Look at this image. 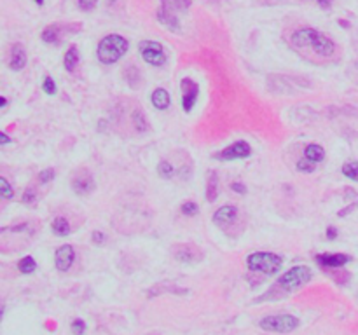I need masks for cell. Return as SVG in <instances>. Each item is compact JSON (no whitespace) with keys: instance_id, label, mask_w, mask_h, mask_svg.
Listing matches in <instances>:
<instances>
[{"instance_id":"cell-1","label":"cell","mask_w":358,"mask_h":335,"mask_svg":"<svg viewBox=\"0 0 358 335\" xmlns=\"http://www.w3.org/2000/svg\"><path fill=\"white\" fill-rule=\"evenodd\" d=\"M289 44L294 51L311 63L330 61L337 53L336 42L313 26H299L292 31Z\"/></svg>"},{"instance_id":"cell-2","label":"cell","mask_w":358,"mask_h":335,"mask_svg":"<svg viewBox=\"0 0 358 335\" xmlns=\"http://www.w3.org/2000/svg\"><path fill=\"white\" fill-rule=\"evenodd\" d=\"M35 236V229L30 222L18 224L13 227L0 229V251L2 253H13L25 248Z\"/></svg>"},{"instance_id":"cell-3","label":"cell","mask_w":358,"mask_h":335,"mask_svg":"<svg viewBox=\"0 0 358 335\" xmlns=\"http://www.w3.org/2000/svg\"><path fill=\"white\" fill-rule=\"evenodd\" d=\"M128 49H129V42L126 41L123 35L110 33L100 41L96 49V56L103 65H114V63H117L128 53Z\"/></svg>"},{"instance_id":"cell-4","label":"cell","mask_w":358,"mask_h":335,"mask_svg":"<svg viewBox=\"0 0 358 335\" xmlns=\"http://www.w3.org/2000/svg\"><path fill=\"white\" fill-rule=\"evenodd\" d=\"M311 278H313V273H311L309 267L296 266V267L289 269L285 274H281L280 278H278L276 285H274V288H271V291L280 290L281 295H287V293H290V291L301 288V286L306 285V283H308Z\"/></svg>"},{"instance_id":"cell-5","label":"cell","mask_w":358,"mask_h":335,"mask_svg":"<svg viewBox=\"0 0 358 335\" xmlns=\"http://www.w3.org/2000/svg\"><path fill=\"white\" fill-rule=\"evenodd\" d=\"M283 258L276 253H269V251H255V253L248 255L246 258V266L254 273L261 274H276L278 269L281 267Z\"/></svg>"},{"instance_id":"cell-6","label":"cell","mask_w":358,"mask_h":335,"mask_svg":"<svg viewBox=\"0 0 358 335\" xmlns=\"http://www.w3.org/2000/svg\"><path fill=\"white\" fill-rule=\"evenodd\" d=\"M259 326L266 332H276V333H290L299 326V318L292 314H273L266 316L259 321Z\"/></svg>"},{"instance_id":"cell-7","label":"cell","mask_w":358,"mask_h":335,"mask_svg":"<svg viewBox=\"0 0 358 335\" xmlns=\"http://www.w3.org/2000/svg\"><path fill=\"white\" fill-rule=\"evenodd\" d=\"M138 51L147 65L163 66L166 63V54L163 51V46L157 41H141L138 44Z\"/></svg>"},{"instance_id":"cell-8","label":"cell","mask_w":358,"mask_h":335,"mask_svg":"<svg viewBox=\"0 0 358 335\" xmlns=\"http://www.w3.org/2000/svg\"><path fill=\"white\" fill-rule=\"evenodd\" d=\"M252 156V147L248 141L238 140L234 143H231L229 147H226L224 151L217 152L213 156V159L217 161H236V159H246Z\"/></svg>"},{"instance_id":"cell-9","label":"cell","mask_w":358,"mask_h":335,"mask_svg":"<svg viewBox=\"0 0 358 335\" xmlns=\"http://www.w3.org/2000/svg\"><path fill=\"white\" fill-rule=\"evenodd\" d=\"M173 257L182 264H198L203 260V251L199 246L191 243H182L173 246Z\"/></svg>"},{"instance_id":"cell-10","label":"cell","mask_w":358,"mask_h":335,"mask_svg":"<svg viewBox=\"0 0 358 335\" xmlns=\"http://www.w3.org/2000/svg\"><path fill=\"white\" fill-rule=\"evenodd\" d=\"M180 96H182V107L186 112H191L194 108L196 101H198V96H199V86L196 81L192 79H182L180 81Z\"/></svg>"},{"instance_id":"cell-11","label":"cell","mask_w":358,"mask_h":335,"mask_svg":"<svg viewBox=\"0 0 358 335\" xmlns=\"http://www.w3.org/2000/svg\"><path fill=\"white\" fill-rule=\"evenodd\" d=\"M314 262L321 269H341L348 262H351V257L344 253H320L314 257Z\"/></svg>"},{"instance_id":"cell-12","label":"cell","mask_w":358,"mask_h":335,"mask_svg":"<svg viewBox=\"0 0 358 335\" xmlns=\"http://www.w3.org/2000/svg\"><path fill=\"white\" fill-rule=\"evenodd\" d=\"M74 260H76V250H74L72 244H63L56 250L54 255V264H56V269L61 273H66L70 267L74 266Z\"/></svg>"},{"instance_id":"cell-13","label":"cell","mask_w":358,"mask_h":335,"mask_svg":"<svg viewBox=\"0 0 358 335\" xmlns=\"http://www.w3.org/2000/svg\"><path fill=\"white\" fill-rule=\"evenodd\" d=\"M236 218H238V208L233 206V204H226L213 213V224H217L219 227L233 226Z\"/></svg>"},{"instance_id":"cell-14","label":"cell","mask_w":358,"mask_h":335,"mask_svg":"<svg viewBox=\"0 0 358 335\" xmlns=\"http://www.w3.org/2000/svg\"><path fill=\"white\" fill-rule=\"evenodd\" d=\"M94 187H96V183H94L93 176L89 175L88 171H82L81 175H77L76 178L72 180V189L77 196L91 194V192L94 191Z\"/></svg>"},{"instance_id":"cell-15","label":"cell","mask_w":358,"mask_h":335,"mask_svg":"<svg viewBox=\"0 0 358 335\" xmlns=\"http://www.w3.org/2000/svg\"><path fill=\"white\" fill-rule=\"evenodd\" d=\"M157 21L161 23V25H164L166 28H170L171 31H178L180 25H178V19H176V14L173 13L171 9H168V7L161 6L159 9H157Z\"/></svg>"},{"instance_id":"cell-16","label":"cell","mask_w":358,"mask_h":335,"mask_svg":"<svg viewBox=\"0 0 358 335\" xmlns=\"http://www.w3.org/2000/svg\"><path fill=\"white\" fill-rule=\"evenodd\" d=\"M26 65V53L25 49H23V46L19 44H14L11 47V58H9V66L11 70H14V72H19V70H23Z\"/></svg>"},{"instance_id":"cell-17","label":"cell","mask_w":358,"mask_h":335,"mask_svg":"<svg viewBox=\"0 0 358 335\" xmlns=\"http://www.w3.org/2000/svg\"><path fill=\"white\" fill-rule=\"evenodd\" d=\"M219 198V175L215 171L208 173L206 178V201L208 203H213Z\"/></svg>"},{"instance_id":"cell-18","label":"cell","mask_w":358,"mask_h":335,"mask_svg":"<svg viewBox=\"0 0 358 335\" xmlns=\"http://www.w3.org/2000/svg\"><path fill=\"white\" fill-rule=\"evenodd\" d=\"M151 101L157 110H166L168 107H170V101H171L170 100V93H168L166 89H163V88H157L156 91L152 93Z\"/></svg>"},{"instance_id":"cell-19","label":"cell","mask_w":358,"mask_h":335,"mask_svg":"<svg viewBox=\"0 0 358 335\" xmlns=\"http://www.w3.org/2000/svg\"><path fill=\"white\" fill-rule=\"evenodd\" d=\"M41 37H42V41H44L46 44H60V41H61V28H60V25L46 26Z\"/></svg>"},{"instance_id":"cell-20","label":"cell","mask_w":358,"mask_h":335,"mask_svg":"<svg viewBox=\"0 0 358 335\" xmlns=\"http://www.w3.org/2000/svg\"><path fill=\"white\" fill-rule=\"evenodd\" d=\"M304 157H306V159H309L314 164L321 163V161L325 159V148L321 147V145H318V143H311V145H308V147H306Z\"/></svg>"},{"instance_id":"cell-21","label":"cell","mask_w":358,"mask_h":335,"mask_svg":"<svg viewBox=\"0 0 358 335\" xmlns=\"http://www.w3.org/2000/svg\"><path fill=\"white\" fill-rule=\"evenodd\" d=\"M131 124L135 126V129L138 133H145L149 131V122H147V117H145L144 110L141 108H135L131 112Z\"/></svg>"},{"instance_id":"cell-22","label":"cell","mask_w":358,"mask_h":335,"mask_svg":"<svg viewBox=\"0 0 358 335\" xmlns=\"http://www.w3.org/2000/svg\"><path fill=\"white\" fill-rule=\"evenodd\" d=\"M79 65V49L76 46H70L68 51L65 53V58H63V66L68 72H74Z\"/></svg>"},{"instance_id":"cell-23","label":"cell","mask_w":358,"mask_h":335,"mask_svg":"<svg viewBox=\"0 0 358 335\" xmlns=\"http://www.w3.org/2000/svg\"><path fill=\"white\" fill-rule=\"evenodd\" d=\"M51 229H53V232L56 236H68L70 231H72V227H70V222L65 218V216H56V218L53 220V224H51Z\"/></svg>"},{"instance_id":"cell-24","label":"cell","mask_w":358,"mask_h":335,"mask_svg":"<svg viewBox=\"0 0 358 335\" xmlns=\"http://www.w3.org/2000/svg\"><path fill=\"white\" fill-rule=\"evenodd\" d=\"M157 175L163 180H171L173 176H175V168H173L170 161H161V163L157 164Z\"/></svg>"},{"instance_id":"cell-25","label":"cell","mask_w":358,"mask_h":335,"mask_svg":"<svg viewBox=\"0 0 358 335\" xmlns=\"http://www.w3.org/2000/svg\"><path fill=\"white\" fill-rule=\"evenodd\" d=\"M18 269H19V273H23V274H31L35 269H37V262H35L33 257L26 255V257H23L18 262Z\"/></svg>"},{"instance_id":"cell-26","label":"cell","mask_w":358,"mask_h":335,"mask_svg":"<svg viewBox=\"0 0 358 335\" xmlns=\"http://www.w3.org/2000/svg\"><path fill=\"white\" fill-rule=\"evenodd\" d=\"M124 79L131 88H138L140 86V72L138 68H135L133 65H129L128 68L124 70Z\"/></svg>"},{"instance_id":"cell-27","label":"cell","mask_w":358,"mask_h":335,"mask_svg":"<svg viewBox=\"0 0 358 335\" xmlns=\"http://www.w3.org/2000/svg\"><path fill=\"white\" fill-rule=\"evenodd\" d=\"M343 175L346 178L358 182V161H349V163L343 164Z\"/></svg>"},{"instance_id":"cell-28","label":"cell","mask_w":358,"mask_h":335,"mask_svg":"<svg viewBox=\"0 0 358 335\" xmlns=\"http://www.w3.org/2000/svg\"><path fill=\"white\" fill-rule=\"evenodd\" d=\"M161 2H163L161 6L171 9L173 13H175V11H186V9H189V6H191L189 0H161Z\"/></svg>"},{"instance_id":"cell-29","label":"cell","mask_w":358,"mask_h":335,"mask_svg":"<svg viewBox=\"0 0 358 335\" xmlns=\"http://www.w3.org/2000/svg\"><path fill=\"white\" fill-rule=\"evenodd\" d=\"M180 213L186 216H194L199 213V206L194 201H186V203H182V206H180Z\"/></svg>"},{"instance_id":"cell-30","label":"cell","mask_w":358,"mask_h":335,"mask_svg":"<svg viewBox=\"0 0 358 335\" xmlns=\"http://www.w3.org/2000/svg\"><path fill=\"white\" fill-rule=\"evenodd\" d=\"M13 196H14V191H13V187H11V183L7 182L4 176H0V198L13 199Z\"/></svg>"},{"instance_id":"cell-31","label":"cell","mask_w":358,"mask_h":335,"mask_svg":"<svg viewBox=\"0 0 358 335\" xmlns=\"http://www.w3.org/2000/svg\"><path fill=\"white\" fill-rule=\"evenodd\" d=\"M54 176H56V171H54L53 168H47V169H42L41 173H39V182L41 183H49L54 180Z\"/></svg>"},{"instance_id":"cell-32","label":"cell","mask_w":358,"mask_h":335,"mask_svg":"<svg viewBox=\"0 0 358 335\" xmlns=\"http://www.w3.org/2000/svg\"><path fill=\"white\" fill-rule=\"evenodd\" d=\"M297 169L301 173H313L314 171V163H311L309 159L302 157V159L297 161Z\"/></svg>"},{"instance_id":"cell-33","label":"cell","mask_w":358,"mask_h":335,"mask_svg":"<svg viewBox=\"0 0 358 335\" xmlns=\"http://www.w3.org/2000/svg\"><path fill=\"white\" fill-rule=\"evenodd\" d=\"M70 330H72L74 335H84V332H86V321L81 320V318H77V320L72 321V325H70Z\"/></svg>"},{"instance_id":"cell-34","label":"cell","mask_w":358,"mask_h":335,"mask_svg":"<svg viewBox=\"0 0 358 335\" xmlns=\"http://www.w3.org/2000/svg\"><path fill=\"white\" fill-rule=\"evenodd\" d=\"M42 89H44V93L49 94V96L56 94V84H54V79L47 76V77L44 79V82H42Z\"/></svg>"},{"instance_id":"cell-35","label":"cell","mask_w":358,"mask_h":335,"mask_svg":"<svg viewBox=\"0 0 358 335\" xmlns=\"http://www.w3.org/2000/svg\"><path fill=\"white\" fill-rule=\"evenodd\" d=\"M98 0H77V7L84 13H91V11L96 7Z\"/></svg>"},{"instance_id":"cell-36","label":"cell","mask_w":358,"mask_h":335,"mask_svg":"<svg viewBox=\"0 0 358 335\" xmlns=\"http://www.w3.org/2000/svg\"><path fill=\"white\" fill-rule=\"evenodd\" d=\"M35 201H37V194H35L33 189H26L25 192H23V203L25 204H33Z\"/></svg>"},{"instance_id":"cell-37","label":"cell","mask_w":358,"mask_h":335,"mask_svg":"<svg viewBox=\"0 0 358 335\" xmlns=\"http://www.w3.org/2000/svg\"><path fill=\"white\" fill-rule=\"evenodd\" d=\"M91 239H93L94 244H105L107 243V236H105L103 232H100V231H94L91 234Z\"/></svg>"},{"instance_id":"cell-38","label":"cell","mask_w":358,"mask_h":335,"mask_svg":"<svg viewBox=\"0 0 358 335\" xmlns=\"http://www.w3.org/2000/svg\"><path fill=\"white\" fill-rule=\"evenodd\" d=\"M231 189H233V192H236V194H239V196L246 194V187H245V183H241V182L231 183Z\"/></svg>"},{"instance_id":"cell-39","label":"cell","mask_w":358,"mask_h":335,"mask_svg":"<svg viewBox=\"0 0 358 335\" xmlns=\"http://www.w3.org/2000/svg\"><path fill=\"white\" fill-rule=\"evenodd\" d=\"M337 238V229L336 227H327V239H330V241H332V239H336Z\"/></svg>"},{"instance_id":"cell-40","label":"cell","mask_w":358,"mask_h":335,"mask_svg":"<svg viewBox=\"0 0 358 335\" xmlns=\"http://www.w3.org/2000/svg\"><path fill=\"white\" fill-rule=\"evenodd\" d=\"M332 2H334V0H316V4L321 7V9H330Z\"/></svg>"},{"instance_id":"cell-41","label":"cell","mask_w":358,"mask_h":335,"mask_svg":"<svg viewBox=\"0 0 358 335\" xmlns=\"http://www.w3.org/2000/svg\"><path fill=\"white\" fill-rule=\"evenodd\" d=\"M7 143H11V138L7 136L6 133L0 131V145H7Z\"/></svg>"},{"instance_id":"cell-42","label":"cell","mask_w":358,"mask_h":335,"mask_svg":"<svg viewBox=\"0 0 358 335\" xmlns=\"http://www.w3.org/2000/svg\"><path fill=\"white\" fill-rule=\"evenodd\" d=\"M4 314H6V306L0 304V323H2V320H4Z\"/></svg>"},{"instance_id":"cell-43","label":"cell","mask_w":358,"mask_h":335,"mask_svg":"<svg viewBox=\"0 0 358 335\" xmlns=\"http://www.w3.org/2000/svg\"><path fill=\"white\" fill-rule=\"evenodd\" d=\"M7 105V98H4V96H0V108H4Z\"/></svg>"},{"instance_id":"cell-44","label":"cell","mask_w":358,"mask_h":335,"mask_svg":"<svg viewBox=\"0 0 358 335\" xmlns=\"http://www.w3.org/2000/svg\"><path fill=\"white\" fill-rule=\"evenodd\" d=\"M337 23H339L341 26H344V28H349V23H348V21H344V19H339V21H337Z\"/></svg>"},{"instance_id":"cell-45","label":"cell","mask_w":358,"mask_h":335,"mask_svg":"<svg viewBox=\"0 0 358 335\" xmlns=\"http://www.w3.org/2000/svg\"><path fill=\"white\" fill-rule=\"evenodd\" d=\"M35 2H37L39 6H42V4H44V0H35Z\"/></svg>"},{"instance_id":"cell-46","label":"cell","mask_w":358,"mask_h":335,"mask_svg":"<svg viewBox=\"0 0 358 335\" xmlns=\"http://www.w3.org/2000/svg\"><path fill=\"white\" fill-rule=\"evenodd\" d=\"M117 2V0H109V4H116Z\"/></svg>"}]
</instances>
